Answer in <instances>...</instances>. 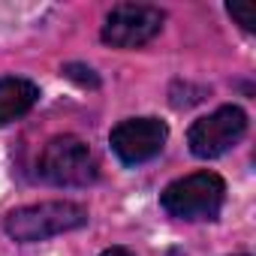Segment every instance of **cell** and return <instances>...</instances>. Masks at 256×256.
I'll use <instances>...</instances> for the list:
<instances>
[{
    "label": "cell",
    "instance_id": "1",
    "mask_svg": "<svg viewBox=\"0 0 256 256\" xmlns=\"http://www.w3.org/2000/svg\"><path fill=\"white\" fill-rule=\"evenodd\" d=\"M88 220L90 214L84 205L58 199V202H36L24 208H12L4 217V229L18 244H36V241H48L64 232H76L88 226Z\"/></svg>",
    "mask_w": 256,
    "mask_h": 256
},
{
    "label": "cell",
    "instance_id": "2",
    "mask_svg": "<svg viewBox=\"0 0 256 256\" xmlns=\"http://www.w3.org/2000/svg\"><path fill=\"white\" fill-rule=\"evenodd\" d=\"M226 202V181L217 172H193L184 175L172 184H166V190L160 193V208L175 217V220H217Z\"/></svg>",
    "mask_w": 256,
    "mask_h": 256
},
{
    "label": "cell",
    "instance_id": "3",
    "mask_svg": "<svg viewBox=\"0 0 256 256\" xmlns=\"http://www.w3.org/2000/svg\"><path fill=\"white\" fill-rule=\"evenodd\" d=\"M36 169H40V178L48 181L52 187H90L100 178L94 151L88 148L84 139L70 133L46 142Z\"/></svg>",
    "mask_w": 256,
    "mask_h": 256
},
{
    "label": "cell",
    "instance_id": "4",
    "mask_svg": "<svg viewBox=\"0 0 256 256\" xmlns=\"http://www.w3.org/2000/svg\"><path fill=\"white\" fill-rule=\"evenodd\" d=\"M247 133V112L241 106H220L211 114L199 118L187 130L190 154L199 160H217L226 151H232Z\"/></svg>",
    "mask_w": 256,
    "mask_h": 256
},
{
    "label": "cell",
    "instance_id": "5",
    "mask_svg": "<svg viewBox=\"0 0 256 256\" xmlns=\"http://www.w3.org/2000/svg\"><path fill=\"white\" fill-rule=\"evenodd\" d=\"M166 12L151 4H118L106 16L100 40L112 48H142L160 36Z\"/></svg>",
    "mask_w": 256,
    "mask_h": 256
},
{
    "label": "cell",
    "instance_id": "6",
    "mask_svg": "<svg viewBox=\"0 0 256 256\" xmlns=\"http://www.w3.org/2000/svg\"><path fill=\"white\" fill-rule=\"evenodd\" d=\"M166 142H169L166 120L151 118V114L126 118L118 126H112V133H108V145L124 166H142V163L160 157Z\"/></svg>",
    "mask_w": 256,
    "mask_h": 256
},
{
    "label": "cell",
    "instance_id": "7",
    "mask_svg": "<svg viewBox=\"0 0 256 256\" xmlns=\"http://www.w3.org/2000/svg\"><path fill=\"white\" fill-rule=\"evenodd\" d=\"M36 102H40V88L30 78H18V76L0 78V126L24 118Z\"/></svg>",
    "mask_w": 256,
    "mask_h": 256
},
{
    "label": "cell",
    "instance_id": "8",
    "mask_svg": "<svg viewBox=\"0 0 256 256\" xmlns=\"http://www.w3.org/2000/svg\"><path fill=\"white\" fill-rule=\"evenodd\" d=\"M226 12L241 30H247V34L256 30V6L253 4H226Z\"/></svg>",
    "mask_w": 256,
    "mask_h": 256
},
{
    "label": "cell",
    "instance_id": "9",
    "mask_svg": "<svg viewBox=\"0 0 256 256\" xmlns=\"http://www.w3.org/2000/svg\"><path fill=\"white\" fill-rule=\"evenodd\" d=\"M60 72H64L70 82L82 84V88H100V76H96L90 66H84V64H64Z\"/></svg>",
    "mask_w": 256,
    "mask_h": 256
},
{
    "label": "cell",
    "instance_id": "10",
    "mask_svg": "<svg viewBox=\"0 0 256 256\" xmlns=\"http://www.w3.org/2000/svg\"><path fill=\"white\" fill-rule=\"evenodd\" d=\"M100 256H133V250H126V247H106Z\"/></svg>",
    "mask_w": 256,
    "mask_h": 256
},
{
    "label": "cell",
    "instance_id": "11",
    "mask_svg": "<svg viewBox=\"0 0 256 256\" xmlns=\"http://www.w3.org/2000/svg\"><path fill=\"white\" fill-rule=\"evenodd\" d=\"M238 256H247V253H238Z\"/></svg>",
    "mask_w": 256,
    "mask_h": 256
}]
</instances>
